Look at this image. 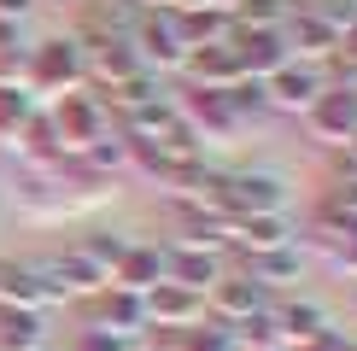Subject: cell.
I'll return each mask as SVG.
<instances>
[{
	"label": "cell",
	"mask_w": 357,
	"mask_h": 351,
	"mask_svg": "<svg viewBox=\"0 0 357 351\" xmlns=\"http://www.w3.org/2000/svg\"><path fill=\"white\" fill-rule=\"evenodd\" d=\"M24 88L36 100H59L88 88V53L77 36H41L36 47H24Z\"/></svg>",
	"instance_id": "6da1fadb"
},
{
	"label": "cell",
	"mask_w": 357,
	"mask_h": 351,
	"mask_svg": "<svg viewBox=\"0 0 357 351\" xmlns=\"http://www.w3.org/2000/svg\"><path fill=\"white\" fill-rule=\"evenodd\" d=\"M129 47H135L141 58V70L146 77H182V65H188V41H182V24H176V12L170 6H158V12H141L135 29H129Z\"/></svg>",
	"instance_id": "7a4b0ae2"
},
{
	"label": "cell",
	"mask_w": 357,
	"mask_h": 351,
	"mask_svg": "<svg viewBox=\"0 0 357 351\" xmlns=\"http://www.w3.org/2000/svg\"><path fill=\"white\" fill-rule=\"evenodd\" d=\"M47 123H53V135H59V153H65V158H82L88 146L112 129V111L100 106V94L77 88V94H59L53 106H47Z\"/></svg>",
	"instance_id": "3957f363"
},
{
	"label": "cell",
	"mask_w": 357,
	"mask_h": 351,
	"mask_svg": "<svg viewBox=\"0 0 357 351\" xmlns=\"http://www.w3.org/2000/svg\"><path fill=\"white\" fill-rule=\"evenodd\" d=\"M293 187L281 170H229L222 182V217H287Z\"/></svg>",
	"instance_id": "277c9868"
},
{
	"label": "cell",
	"mask_w": 357,
	"mask_h": 351,
	"mask_svg": "<svg viewBox=\"0 0 357 351\" xmlns=\"http://www.w3.org/2000/svg\"><path fill=\"white\" fill-rule=\"evenodd\" d=\"M176 111H182V123L193 129L199 141H217V146H229L234 135H246V117L234 111V100L222 94V88H176Z\"/></svg>",
	"instance_id": "5b68a950"
},
{
	"label": "cell",
	"mask_w": 357,
	"mask_h": 351,
	"mask_svg": "<svg viewBox=\"0 0 357 351\" xmlns=\"http://www.w3.org/2000/svg\"><path fill=\"white\" fill-rule=\"evenodd\" d=\"M305 135L317 146H328V153H340L357 135V82H328L322 88L317 106L305 111Z\"/></svg>",
	"instance_id": "8992f818"
},
{
	"label": "cell",
	"mask_w": 357,
	"mask_h": 351,
	"mask_svg": "<svg viewBox=\"0 0 357 351\" xmlns=\"http://www.w3.org/2000/svg\"><path fill=\"white\" fill-rule=\"evenodd\" d=\"M328 88L317 65H299V58H287V65L275 70V77H264V111H281V117H305L317 106V94Z\"/></svg>",
	"instance_id": "52a82bcc"
},
{
	"label": "cell",
	"mask_w": 357,
	"mask_h": 351,
	"mask_svg": "<svg viewBox=\"0 0 357 351\" xmlns=\"http://www.w3.org/2000/svg\"><path fill=\"white\" fill-rule=\"evenodd\" d=\"M170 217H176V246H193V252H229V217L205 199H188V194H170Z\"/></svg>",
	"instance_id": "ba28073f"
},
{
	"label": "cell",
	"mask_w": 357,
	"mask_h": 351,
	"mask_svg": "<svg viewBox=\"0 0 357 351\" xmlns=\"http://www.w3.org/2000/svg\"><path fill=\"white\" fill-rule=\"evenodd\" d=\"M88 322L135 345L141 334H146V299H141V292H123V287H112V281H106V287L94 292V299H88Z\"/></svg>",
	"instance_id": "9c48e42d"
},
{
	"label": "cell",
	"mask_w": 357,
	"mask_h": 351,
	"mask_svg": "<svg viewBox=\"0 0 357 351\" xmlns=\"http://www.w3.org/2000/svg\"><path fill=\"white\" fill-rule=\"evenodd\" d=\"M310 240H317V252L328 258V270H334V275L357 281V217L334 211V205H322L317 223H310Z\"/></svg>",
	"instance_id": "30bf717a"
},
{
	"label": "cell",
	"mask_w": 357,
	"mask_h": 351,
	"mask_svg": "<svg viewBox=\"0 0 357 351\" xmlns=\"http://www.w3.org/2000/svg\"><path fill=\"white\" fill-rule=\"evenodd\" d=\"M270 304V292H264L258 281H252L246 270H222L217 281H211V292H205V316L211 322H241V316H252V311H264Z\"/></svg>",
	"instance_id": "8fae6325"
},
{
	"label": "cell",
	"mask_w": 357,
	"mask_h": 351,
	"mask_svg": "<svg viewBox=\"0 0 357 351\" xmlns=\"http://www.w3.org/2000/svg\"><path fill=\"white\" fill-rule=\"evenodd\" d=\"M36 275L53 287V299H59V304H65V299H94V292L106 287V275H100L94 263L77 252V246H70V252H59V258H41V263H36Z\"/></svg>",
	"instance_id": "7c38bea8"
},
{
	"label": "cell",
	"mask_w": 357,
	"mask_h": 351,
	"mask_svg": "<svg viewBox=\"0 0 357 351\" xmlns=\"http://www.w3.org/2000/svg\"><path fill=\"white\" fill-rule=\"evenodd\" d=\"M281 41H287V53L299 58V65H317V70H322V65L334 58L340 29H328L310 6H299V12H287V18H281Z\"/></svg>",
	"instance_id": "4fadbf2b"
},
{
	"label": "cell",
	"mask_w": 357,
	"mask_h": 351,
	"mask_svg": "<svg viewBox=\"0 0 357 351\" xmlns=\"http://www.w3.org/2000/svg\"><path fill=\"white\" fill-rule=\"evenodd\" d=\"M146 299V328H199L205 322V292H188L176 281H158L153 292H141Z\"/></svg>",
	"instance_id": "5bb4252c"
},
{
	"label": "cell",
	"mask_w": 357,
	"mask_h": 351,
	"mask_svg": "<svg viewBox=\"0 0 357 351\" xmlns=\"http://www.w3.org/2000/svg\"><path fill=\"white\" fill-rule=\"evenodd\" d=\"M229 47H234V58H241V70H246L252 82L275 77V70L293 58V53H287V41H281V29H234Z\"/></svg>",
	"instance_id": "9a60e30c"
},
{
	"label": "cell",
	"mask_w": 357,
	"mask_h": 351,
	"mask_svg": "<svg viewBox=\"0 0 357 351\" xmlns=\"http://www.w3.org/2000/svg\"><path fill=\"white\" fill-rule=\"evenodd\" d=\"M270 311H275V322H281V340H287V351H293V345H305V340H322V334L334 328L328 304L305 299V292H287V299H275Z\"/></svg>",
	"instance_id": "2e32d148"
},
{
	"label": "cell",
	"mask_w": 357,
	"mask_h": 351,
	"mask_svg": "<svg viewBox=\"0 0 357 351\" xmlns=\"http://www.w3.org/2000/svg\"><path fill=\"white\" fill-rule=\"evenodd\" d=\"M241 270L270 292V299H275V292H299V281H305V252H299V240H293V246H275V252L246 258Z\"/></svg>",
	"instance_id": "e0dca14e"
},
{
	"label": "cell",
	"mask_w": 357,
	"mask_h": 351,
	"mask_svg": "<svg viewBox=\"0 0 357 351\" xmlns=\"http://www.w3.org/2000/svg\"><path fill=\"white\" fill-rule=\"evenodd\" d=\"M229 246L241 258L275 252V246H293V223L287 217H229Z\"/></svg>",
	"instance_id": "ac0fdd59"
},
{
	"label": "cell",
	"mask_w": 357,
	"mask_h": 351,
	"mask_svg": "<svg viewBox=\"0 0 357 351\" xmlns=\"http://www.w3.org/2000/svg\"><path fill=\"white\" fill-rule=\"evenodd\" d=\"M112 287L123 292H153L158 281H165V246H146V240H129V252L117 258V270L106 275Z\"/></svg>",
	"instance_id": "d6986e66"
},
{
	"label": "cell",
	"mask_w": 357,
	"mask_h": 351,
	"mask_svg": "<svg viewBox=\"0 0 357 351\" xmlns=\"http://www.w3.org/2000/svg\"><path fill=\"white\" fill-rule=\"evenodd\" d=\"M182 77L193 88H234V82H246V70H241V58H234L229 41H217V47H193L188 53Z\"/></svg>",
	"instance_id": "ffe728a7"
},
{
	"label": "cell",
	"mask_w": 357,
	"mask_h": 351,
	"mask_svg": "<svg viewBox=\"0 0 357 351\" xmlns=\"http://www.w3.org/2000/svg\"><path fill=\"white\" fill-rule=\"evenodd\" d=\"M222 275L217 252H193V246H165V281L188 287V292H211V281Z\"/></svg>",
	"instance_id": "44dd1931"
},
{
	"label": "cell",
	"mask_w": 357,
	"mask_h": 351,
	"mask_svg": "<svg viewBox=\"0 0 357 351\" xmlns=\"http://www.w3.org/2000/svg\"><path fill=\"white\" fill-rule=\"evenodd\" d=\"M141 12L129 6V0H88V12H82V29H77V41L88 47V41H129V29H135Z\"/></svg>",
	"instance_id": "7402d4cb"
},
{
	"label": "cell",
	"mask_w": 357,
	"mask_h": 351,
	"mask_svg": "<svg viewBox=\"0 0 357 351\" xmlns=\"http://www.w3.org/2000/svg\"><path fill=\"white\" fill-rule=\"evenodd\" d=\"M275 304V299H270ZM264 304V311H252L241 322H229V334H234V351H287V340H281V322L275 311Z\"/></svg>",
	"instance_id": "603a6c76"
},
{
	"label": "cell",
	"mask_w": 357,
	"mask_h": 351,
	"mask_svg": "<svg viewBox=\"0 0 357 351\" xmlns=\"http://www.w3.org/2000/svg\"><path fill=\"white\" fill-rule=\"evenodd\" d=\"M0 351H47V316L41 311H0Z\"/></svg>",
	"instance_id": "cb8c5ba5"
},
{
	"label": "cell",
	"mask_w": 357,
	"mask_h": 351,
	"mask_svg": "<svg viewBox=\"0 0 357 351\" xmlns=\"http://www.w3.org/2000/svg\"><path fill=\"white\" fill-rule=\"evenodd\" d=\"M176 24H182V41H188V47H217V41L234 36V18H229V12H211V6L176 12Z\"/></svg>",
	"instance_id": "d4e9b609"
},
{
	"label": "cell",
	"mask_w": 357,
	"mask_h": 351,
	"mask_svg": "<svg viewBox=\"0 0 357 351\" xmlns=\"http://www.w3.org/2000/svg\"><path fill=\"white\" fill-rule=\"evenodd\" d=\"M36 111H41V100L29 94V88H0V153L24 135V123H29Z\"/></svg>",
	"instance_id": "484cf974"
},
{
	"label": "cell",
	"mask_w": 357,
	"mask_h": 351,
	"mask_svg": "<svg viewBox=\"0 0 357 351\" xmlns=\"http://www.w3.org/2000/svg\"><path fill=\"white\" fill-rule=\"evenodd\" d=\"M77 252L94 263L100 275H112V270H117V258L129 252V234H82V240H77Z\"/></svg>",
	"instance_id": "4316f807"
},
{
	"label": "cell",
	"mask_w": 357,
	"mask_h": 351,
	"mask_svg": "<svg viewBox=\"0 0 357 351\" xmlns=\"http://www.w3.org/2000/svg\"><path fill=\"white\" fill-rule=\"evenodd\" d=\"M281 18H287L281 0H241L234 6V29H281Z\"/></svg>",
	"instance_id": "83f0119b"
},
{
	"label": "cell",
	"mask_w": 357,
	"mask_h": 351,
	"mask_svg": "<svg viewBox=\"0 0 357 351\" xmlns=\"http://www.w3.org/2000/svg\"><path fill=\"white\" fill-rule=\"evenodd\" d=\"M182 351H234V334L205 316L199 328H182Z\"/></svg>",
	"instance_id": "f1b7e54d"
},
{
	"label": "cell",
	"mask_w": 357,
	"mask_h": 351,
	"mask_svg": "<svg viewBox=\"0 0 357 351\" xmlns=\"http://www.w3.org/2000/svg\"><path fill=\"white\" fill-rule=\"evenodd\" d=\"M65 351H135V345L117 340V334H106V328H94V322H82V328H70Z\"/></svg>",
	"instance_id": "f546056e"
},
{
	"label": "cell",
	"mask_w": 357,
	"mask_h": 351,
	"mask_svg": "<svg viewBox=\"0 0 357 351\" xmlns=\"http://www.w3.org/2000/svg\"><path fill=\"white\" fill-rule=\"evenodd\" d=\"M328 65L340 70V82H357V24L351 29H340V41H334V58Z\"/></svg>",
	"instance_id": "4dcf8cb0"
},
{
	"label": "cell",
	"mask_w": 357,
	"mask_h": 351,
	"mask_svg": "<svg viewBox=\"0 0 357 351\" xmlns=\"http://www.w3.org/2000/svg\"><path fill=\"white\" fill-rule=\"evenodd\" d=\"M310 12H317L328 29H351L357 24V0H310Z\"/></svg>",
	"instance_id": "1f68e13d"
},
{
	"label": "cell",
	"mask_w": 357,
	"mask_h": 351,
	"mask_svg": "<svg viewBox=\"0 0 357 351\" xmlns=\"http://www.w3.org/2000/svg\"><path fill=\"white\" fill-rule=\"evenodd\" d=\"M322 205H334V211L357 217V170H340V176H334V187H328V199H322Z\"/></svg>",
	"instance_id": "d6a6232c"
},
{
	"label": "cell",
	"mask_w": 357,
	"mask_h": 351,
	"mask_svg": "<svg viewBox=\"0 0 357 351\" xmlns=\"http://www.w3.org/2000/svg\"><path fill=\"white\" fill-rule=\"evenodd\" d=\"M0 88H24V47H0Z\"/></svg>",
	"instance_id": "836d02e7"
},
{
	"label": "cell",
	"mask_w": 357,
	"mask_h": 351,
	"mask_svg": "<svg viewBox=\"0 0 357 351\" xmlns=\"http://www.w3.org/2000/svg\"><path fill=\"white\" fill-rule=\"evenodd\" d=\"M346 345H351L346 334H340V328H328L322 340H305V345H293V351H346Z\"/></svg>",
	"instance_id": "e575fe53"
},
{
	"label": "cell",
	"mask_w": 357,
	"mask_h": 351,
	"mask_svg": "<svg viewBox=\"0 0 357 351\" xmlns=\"http://www.w3.org/2000/svg\"><path fill=\"white\" fill-rule=\"evenodd\" d=\"M36 12V0H0V24H24Z\"/></svg>",
	"instance_id": "d590c367"
},
{
	"label": "cell",
	"mask_w": 357,
	"mask_h": 351,
	"mask_svg": "<svg viewBox=\"0 0 357 351\" xmlns=\"http://www.w3.org/2000/svg\"><path fill=\"white\" fill-rule=\"evenodd\" d=\"M188 6H211V12H229V18H234V6H241V0H176L170 12H188Z\"/></svg>",
	"instance_id": "8d00e7d4"
},
{
	"label": "cell",
	"mask_w": 357,
	"mask_h": 351,
	"mask_svg": "<svg viewBox=\"0 0 357 351\" xmlns=\"http://www.w3.org/2000/svg\"><path fill=\"white\" fill-rule=\"evenodd\" d=\"M340 158H346V170H357V135H351L346 146H340Z\"/></svg>",
	"instance_id": "74e56055"
},
{
	"label": "cell",
	"mask_w": 357,
	"mask_h": 351,
	"mask_svg": "<svg viewBox=\"0 0 357 351\" xmlns=\"http://www.w3.org/2000/svg\"><path fill=\"white\" fill-rule=\"evenodd\" d=\"M135 12H158V6H176V0H129Z\"/></svg>",
	"instance_id": "f35d334b"
},
{
	"label": "cell",
	"mask_w": 357,
	"mask_h": 351,
	"mask_svg": "<svg viewBox=\"0 0 357 351\" xmlns=\"http://www.w3.org/2000/svg\"><path fill=\"white\" fill-rule=\"evenodd\" d=\"M346 351H357V340H351V345H346Z\"/></svg>",
	"instance_id": "ab89813d"
},
{
	"label": "cell",
	"mask_w": 357,
	"mask_h": 351,
	"mask_svg": "<svg viewBox=\"0 0 357 351\" xmlns=\"http://www.w3.org/2000/svg\"><path fill=\"white\" fill-rule=\"evenodd\" d=\"M281 6H287V0H281Z\"/></svg>",
	"instance_id": "60d3db41"
}]
</instances>
